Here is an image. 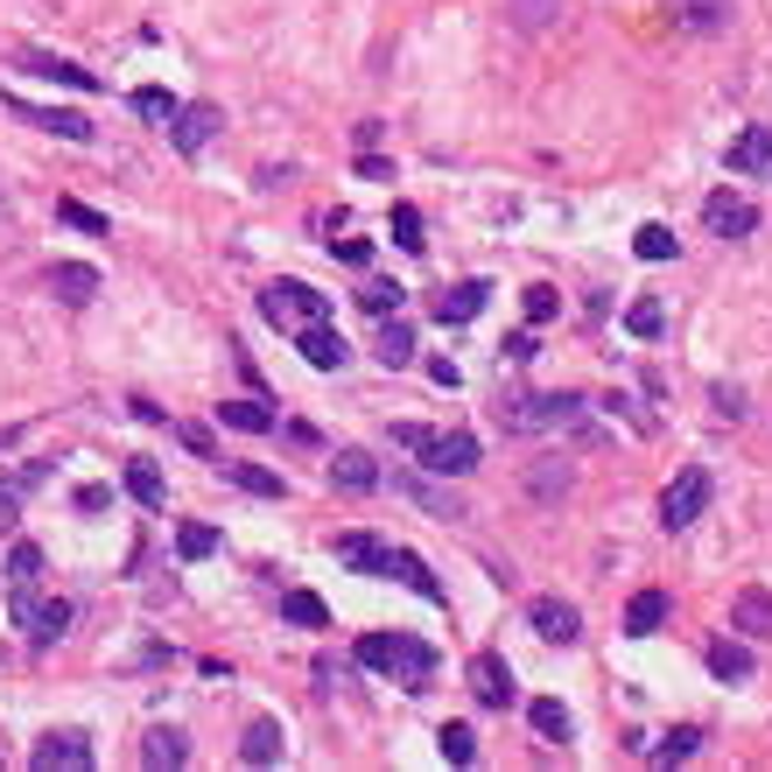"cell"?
Returning <instances> with one entry per match:
<instances>
[{
    "instance_id": "cell-1",
    "label": "cell",
    "mask_w": 772,
    "mask_h": 772,
    "mask_svg": "<svg viewBox=\"0 0 772 772\" xmlns=\"http://www.w3.org/2000/svg\"><path fill=\"white\" fill-rule=\"evenodd\" d=\"M358 667L400 682L408 695H421V688L436 682V653L421 646V640H408V632H365V640H358Z\"/></svg>"
},
{
    "instance_id": "cell-2",
    "label": "cell",
    "mask_w": 772,
    "mask_h": 772,
    "mask_svg": "<svg viewBox=\"0 0 772 772\" xmlns=\"http://www.w3.org/2000/svg\"><path fill=\"white\" fill-rule=\"evenodd\" d=\"M583 394H506L498 400V429L506 436H540V429H583ZM590 436V429H583Z\"/></svg>"
},
{
    "instance_id": "cell-3",
    "label": "cell",
    "mask_w": 772,
    "mask_h": 772,
    "mask_svg": "<svg viewBox=\"0 0 772 772\" xmlns=\"http://www.w3.org/2000/svg\"><path fill=\"white\" fill-rule=\"evenodd\" d=\"M260 317L275 323V331H302V323H323L331 317V296L309 281H267L260 288Z\"/></svg>"
},
{
    "instance_id": "cell-4",
    "label": "cell",
    "mask_w": 772,
    "mask_h": 772,
    "mask_svg": "<svg viewBox=\"0 0 772 772\" xmlns=\"http://www.w3.org/2000/svg\"><path fill=\"white\" fill-rule=\"evenodd\" d=\"M8 618L29 632L35 646H50V640H64V632H71V604H64V597H35L29 583H14V597H8Z\"/></svg>"
},
{
    "instance_id": "cell-5",
    "label": "cell",
    "mask_w": 772,
    "mask_h": 772,
    "mask_svg": "<svg viewBox=\"0 0 772 772\" xmlns=\"http://www.w3.org/2000/svg\"><path fill=\"white\" fill-rule=\"evenodd\" d=\"M703 506H709V471H682V478L661 492V527L682 534V527H695V519H703Z\"/></svg>"
},
{
    "instance_id": "cell-6",
    "label": "cell",
    "mask_w": 772,
    "mask_h": 772,
    "mask_svg": "<svg viewBox=\"0 0 772 772\" xmlns=\"http://www.w3.org/2000/svg\"><path fill=\"white\" fill-rule=\"evenodd\" d=\"M29 765L35 772H92V738L85 730H50V738H35Z\"/></svg>"
},
{
    "instance_id": "cell-7",
    "label": "cell",
    "mask_w": 772,
    "mask_h": 772,
    "mask_svg": "<svg viewBox=\"0 0 772 772\" xmlns=\"http://www.w3.org/2000/svg\"><path fill=\"white\" fill-rule=\"evenodd\" d=\"M421 463H429L436 478H471L478 471V436L471 429H450V436H429V450H421Z\"/></svg>"
},
{
    "instance_id": "cell-8",
    "label": "cell",
    "mask_w": 772,
    "mask_h": 772,
    "mask_svg": "<svg viewBox=\"0 0 772 772\" xmlns=\"http://www.w3.org/2000/svg\"><path fill=\"white\" fill-rule=\"evenodd\" d=\"M527 625H534L548 646H576V640H583V611L562 604V597H534V604H527Z\"/></svg>"
},
{
    "instance_id": "cell-9",
    "label": "cell",
    "mask_w": 772,
    "mask_h": 772,
    "mask_svg": "<svg viewBox=\"0 0 772 772\" xmlns=\"http://www.w3.org/2000/svg\"><path fill=\"white\" fill-rule=\"evenodd\" d=\"M0 106H8L14 120L43 127V133H64V141H92V120H85V112H64V106H22L14 92H0Z\"/></svg>"
},
{
    "instance_id": "cell-10",
    "label": "cell",
    "mask_w": 772,
    "mask_h": 772,
    "mask_svg": "<svg viewBox=\"0 0 772 772\" xmlns=\"http://www.w3.org/2000/svg\"><path fill=\"white\" fill-rule=\"evenodd\" d=\"M471 695H478V703H485V709H506L513 703V667H506V653H471Z\"/></svg>"
},
{
    "instance_id": "cell-11",
    "label": "cell",
    "mask_w": 772,
    "mask_h": 772,
    "mask_svg": "<svg viewBox=\"0 0 772 772\" xmlns=\"http://www.w3.org/2000/svg\"><path fill=\"white\" fill-rule=\"evenodd\" d=\"M331 555H337L344 569H358V576H386V555H394V540H379V534L352 527V534H337V540H331Z\"/></svg>"
},
{
    "instance_id": "cell-12",
    "label": "cell",
    "mask_w": 772,
    "mask_h": 772,
    "mask_svg": "<svg viewBox=\"0 0 772 772\" xmlns=\"http://www.w3.org/2000/svg\"><path fill=\"white\" fill-rule=\"evenodd\" d=\"M218 106H176V120H169V141H176V154H204L211 141H218Z\"/></svg>"
},
{
    "instance_id": "cell-13",
    "label": "cell",
    "mask_w": 772,
    "mask_h": 772,
    "mask_svg": "<svg viewBox=\"0 0 772 772\" xmlns=\"http://www.w3.org/2000/svg\"><path fill=\"white\" fill-rule=\"evenodd\" d=\"M394 492H400V498H415V506L429 513V519H463V513H471L450 485H436V478H415V471H400V478H394Z\"/></svg>"
},
{
    "instance_id": "cell-14",
    "label": "cell",
    "mask_w": 772,
    "mask_h": 772,
    "mask_svg": "<svg viewBox=\"0 0 772 772\" xmlns=\"http://www.w3.org/2000/svg\"><path fill=\"white\" fill-rule=\"evenodd\" d=\"M674 22H682L688 35H723L730 14H738V0H667Z\"/></svg>"
},
{
    "instance_id": "cell-15",
    "label": "cell",
    "mask_w": 772,
    "mask_h": 772,
    "mask_svg": "<svg viewBox=\"0 0 772 772\" xmlns=\"http://www.w3.org/2000/svg\"><path fill=\"white\" fill-rule=\"evenodd\" d=\"M703 225L717 232V239H744V232L759 225V211H751L744 197H730V190H717V197L703 204Z\"/></svg>"
},
{
    "instance_id": "cell-16",
    "label": "cell",
    "mask_w": 772,
    "mask_h": 772,
    "mask_svg": "<svg viewBox=\"0 0 772 772\" xmlns=\"http://www.w3.org/2000/svg\"><path fill=\"white\" fill-rule=\"evenodd\" d=\"M730 176H772V127H744L730 141Z\"/></svg>"
},
{
    "instance_id": "cell-17",
    "label": "cell",
    "mask_w": 772,
    "mask_h": 772,
    "mask_svg": "<svg viewBox=\"0 0 772 772\" xmlns=\"http://www.w3.org/2000/svg\"><path fill=\"white\" fill-rule=\"evenodd\" d=\"M296 352L317 365V373H337V365H344V337L331 331V317H323V323H302V331H296Z\"/></svg>"
},
{
    "instance_id": "cell-18",
    "label": "cell",
    "mask_w": 772,
    "mask_h": 772,
    "mask_svg": "<svg viewBox=\"0 0 772 772\" xmlns=\"http://www.w3.org/2000/svg\"><path fill=\"white\" fill-rule=\"evenodd\" d=\"M50 288H56V302H71V309H85L92 296H99V275H92L85 260H56L50 267Z\"/></svg>"
},
{
    "instance_id": "cell-19",
    "label": "cell",
    "mask_w": 772,
    "mask_h": 772,
    "mask_svg": "<svg viewBox=\"0 0 772 772\" xmlns=\"http://www.w3.org/2000/svg\"><path fill=\"white\" fill-rule=\"evenodd\" d=\"M386 576H400V583H408V590H421L429 604H450V590L436 583V569L421 562V555H408V548H394V555H386Z\"/></svg>"
},
{
    "instance_id": "cell-20",
    "label": "cell",
    "mask_w": 772,
    "mask_h": 772,
    "mask_svg": "<svg viewBox=\"0 0 772 772\" xmlns=\"http://www.w3.org/2000/svg\"><path fill=\"white\" fill-rule=\"evenodd\" d=\"M331 485L358 498V492H373V485H379V463L365 457V450H337V457H331Z\"/></svg>"
},
{
    "instance_id": "cell-21",
    "label": "cell",
    "mask_w": 772,
    "mask_h": 772,
    "mask_svg": "<svg viewBox=\"0 0 772 772\" xmlns=\"http://www.w3.org/2000/svg\"><path fill=\"white\" fill-rule=\"evenodd\" d=\"M730 625L751 632V640H765L772 632V590H738L730 597Z\"/></svg>"
},
{
    "instance_id": "cell-22",
    "label": "cell",
    "mask_w": 772,
    "mask_h": 772,
    "mask_svg": "<svg viewBox=\"0 0 772 772\" xmlns=\"http://www.w3.org/2000/svg\"><path fill=\"white\" fill-rule=\"evenodd\" d=\"M485 302H492L485 281H463V288H442V296H436V317H442V323H471Z\"/></svg>"
},
{
    "instance_id": "cell-23",
    "label": "cell",
    "mask_w": 772,
    "mask_h": 772,
    "mask_svg": "<svg viewBox=\"0 0 772 772\" xmlns=\"http://www.w3.org/2000/svg\"><path fill=\"white\" fill-rule=\"evenodd\" d=\"M569 485H576V471H569L562 457H540V463H527V492L540 498V506H555V498H562Z\"/></svg>"
},
{
    "instance_id": "cell-24",
    "label": "cell",
    "mask_w": 772,
    "mask_h": 772,
    "mask_svg": "<svg viewBox=\"0 0 772 772\" xmlns=\"http://www.w3.org/2000/svg\"><path fill=\"white\" fill-rule=\"evenodd\" d=\"M239 759L246 765H275L281 759V723L275 717H254V723H246V738H239Z\"/></svg>"
},
{
    "instance_id": "cell-25",
    "label": "cell",
    "mask_w": 772,
    "mask_h": 772,
    "mask_svg": "<svg viewBox=\"0 0 772 772\" xmlns=\"http://www.w3.org/2000/svg\"><path fill=\"white\" fill-rule=\"evenodd\" d=\"M22 71L56 77V85H71V92H99V77H92L85 64H71V56H22Z\"/></svg>"
},
{
    "instance_id": "cell-26",
    "label": "cell",
    "mask_w": 772,
    "mask_h": 772,
    "mask_svg": "<svg viewBox=\"0 0 772 772\" xmlns=\"http://www.w3.org/2000/svg\"><path fill=\"white\" fill-rule=\"evenodd\" d=\"M527 723H534V738H548V744H569V709L562 703H555V695H534V703H527Z\"/></svg>"
},
{
    "instance_id": "cell-27",
    "label": "cell",
    "mask_w": 772,
    "mask_h": 772,
    "mask_svg": "<svg viewBox=\"0 0 772 772\" xmlns=\"http://www.w3.org/2000/svg\"><path fill=\"white\" fill-rule=\"evenodd\" d=\"M661 625H667V590H640L625 604V632H632V640H646V632H661Z\"/></svg>"
},
{
    "instance_id": "cell-28",
    "label": "cell",
    "mask_w": 772,
    "mask_h": 772,
    "mask_svg": "<svg viewBox=\"0 0 772 772\" xmlns=\"http://www.w3.org/2000/svg\"><path fill=\"white\" fill-rule=\"evenodd\" d=\"M127 492L141 498L148 513H162V506H169V485H162V471H154L148 457H133V463H127Z\"/></svg>"
},
{
    "instance_id": "cell-29",
    "label": "cell",
    "mask_w": 772,
    "mask_h": 772,
    "mask_svg": "<svg viewBox=\"0 0 772 772\" xmlns=\"http://www.w3.org/2000/svg\"><path fill=\"white\" fill-rule=\"evenodd\" d=\"M751 646H738V640H717L709 646V674H717V682H751Z\"/></svg>"
},
{
    "instance_id": "cell-30",
    "label": "cell",
    "mask_w": 772,
    "mask_h": 772,
    "mask_svg": "<svg viewBox=\"0 0 772 772\" xmlns=\"http://www.w3.org/2000/svg\"><path fill=\"white\" fill-rule=\"evenodd\" d=\"M281 618H288V625H309V632H323V625H331V604H323L317 590H288V597H281Z\"/></svg>"
},
{
    "instance_id": "cell-31",
    "label": "cell",
    "mask_w": 772,
    "mask_h": 772,
    "mask_svg": "<svg viewBox=\"0 0 772 772\" xmlns=\"http://www.w3.org/2000/svg\"><path fill=\"white\" fill-rule=\"evenodd\" d=\"M218 421L225 429H246V436H267L275 429V408H260V400H218Z\"/></svg>"
},
{
    "instance_id": "cell-32",
    "label": "cell",
    "mask_w": 772,
    "mask_h": 772,
    "mask_svg": "<svg viewBox=\"0 0 772 772\" xmlns=\"http://www.w3.org/2000/svg\"><path fill=\"white\" fill-rule=\"evenodd\" d=\"M141 759H148V765H190V738H183V730H148V738H141Z\"/></svg>"
},
{
    "instance_id": "cell-33",
    "label": "cell",
    "mask_w": 772,
    "mask_h": 772,
    "mask_svg": "<svg viewBox=\"0 0 772 772\" xmlns=\"http://www.w3.org/2000/svg\"><path fill=\"white\" fill-rule=\"evenodd\" d=\"M56 225L92 232V239H106V232H112V218H106V211H92V204H77V197H56Z\"/></svg>"
},
{
    "instance_id": "cell-34",
    "label": "cell",
    "mask_w": 772,
    "mask_h": 772,
    "mask_svg": "<svg viewBox=\"0 0 772 772\" xmlns=\"http://www.w3.org/2000/svg\"><path fill=\"white\" fill-rule=\"evenodd\" d=\"M225 478L239 492H254V498H281V478L267 471V463H225Z\"/></svg>"
},
{
    "instance_id": "cell-35",
    "label": "cell",
    "mask_w": 772,
    "mask_h": 772,
    "mask_svg": "<svg viewBox=\"0 0 772 772\" xmlns=\"http://www.w3.org/2000/svg\"><path fill=\"white\" fill-rule=\"evenodd\" d=\"M379 365H386V373L415 365V331H408V323H386V331H379Z\"/></svg>"
},
{
    "instance_id": "cell-36",
    "label": "cell",
    "mask_w": 772,
    "mask_h": 772,
    "mask_svg": "<svg viewBox=\"0 0 772 772\" xmlns=\"http://www.w3.org/2000/svg\"><path fill=\"white\" fill-rule=\"evenodd\" d=\"M625 331H632V337H661V331H667V302H661V296H640V302L625 309Z\"/></svg>"
},
{
    "instance_id": "cell-37",
    "label": "cell",
    "mask_w": 772,
    "mask_h": 772,
    "mask_svg": "<svg viewBox=\"0 0 772 772\" xmlns=\"http://www.w3.org/2000/svg\"><path fill=\"white\" fill-rule=\"evenodd\" d=\"M436 751H442L450 765H471V759H478V738H471V723H442V730H436Z\"/></svg>"
},
{
    "instance_id": "cell-38",
    "label": "cell",
    "mask_w": 772,
    "mask_h": 772,
    "mask_svg": "<svg viewBox=\"0 0 772 772\" xmlns=\"http://www.w3.org/2000/svg\"><path fill=\"white\" fill-rule=\"evenodd\" d=\"M386 232H394V246H400V254H421V246H429V239H421V211H415V204H394Z\"/></svg>"
},
{
    "instance_id": "cell-39",
    "label": "cell",
    "mask_w": 772,
    "mask_h": 772,
    "mask_svg": "<svg viewBox=\"0 0 772 772\" xmlns=\"http://www.w3.org/2000/svg\"><path fill=\"white\" fill-rule=\"evenodd\" d=\"M562 14V0H513V29H527V35H540Z\"/></svg>"
},
{
    "instance_id": "cell-40",
    "label": "cell",
    "mask_w": 772,
    "mask_h": 772,
    "mask_svg": "<svg viewBox=\"0 0 772 772\" xmlns=\"http://www.w3.org/2000/svg\"><path fill=\"white\" fill-rule=\"evenodd\" d=\"M133 112L154 120V127H169V120H176V99H169L162 85H141V92H133Z\"/></svg>"
},
{
    "instance_id": "cell-41",
    "label": "cell",
    "mask_w": 772,
    "mask_h": 772,
    "mask_svg": "<svg viewBox=\"0 0 772 772\" xmlns=\"http://www.w3.org/2000/svg\"><path fill=\"white\" fill-rule=\"evenodd\" d=\"M35 576H43V548H35V540H14L8 548V583H35Z\"/></svg>"
},
{
    "instance_id": "cell-42",
    "label": "cell",
    "mask_w": 772,
    "mask_h": 772,
    "mask_svg": "<svg viewBox=\"0 0 772 772\" xmlns=\"http://www.w3.org/2000/svg\"><path fill=\"white\" fill-rule=\"evenodd\" d=\"M695 744H703V730H667L661 744H646L661 765H682V759H695Z\"/></svg>"
},
{
    "instance_id": "cell-43",
    "label": "cell",
    "mask_w": 772,
    "mask_h": 772,
    "mask_svg": "<svg viewBox=\"0 0 772 772\" xmlns=\"http://www.w3.org/2000/svg\"><path fill=\"white\" fill-rule=\"evenodd\" d=\"M632 254H640V260H674V232H667V225H640Z\"/></svg>"
},
{
    "instance_id": "cell-44",
    "label": "cell",
    "mask_w": 772,
    "mask_h": 772,
    "mask_svg": "<svg viewBox=\"0 0 772 772\" xmlns=\"http://www.w3.org/2000/svg\"><path fill=\"white\" fill-rule=\"evenodd\" d=\"M176 555H183V562H204V555H218V527H183V534H176Z\"/></svg>"
},
{
    "instance_id": "cell-45",
    "label": "cell",
    "mask_w": 772,
    "mask_h": 772,
    "mask_svg": "<svg viewBox=\"0 0 772 772\" xmlns=\"http://www.w3.org/2000/svg\"><path fill=\"white\" fill-rule=\"evenodd\" d=\"M358 302L373 309V317H386V309H400V288H394V281H365V288H358Z\"/></svg>"
},
{
    "instance_id": "cell-46",
    "label": "cell",
    "mask_w": 772,
    "mask_h": 772,
    "mask_svg": "<svg viewBox=\"0 0 772 772\" xmlns=\"http://www.w3.org/2000/svg\"><path fill=\"white\" fill-rule=\"evenodd\" d=\"M176 442H183L190 457H211V450H218V442H211V429H204V421H176Z\"/></svg>"
},
{
    "instance_id": "cell-47",
    "label": "cell",
    "mask_w": 772,
    "mask_h": 772,
    "mask_svg": "<svg viewBox=\"0 0 772 772\" xmlns=\"http://www.w3.org/2000/svg\"><path fill=\"white\" fill-rule=\"evenodd\" d=\"M22 519V478H0V527Z\"/></svg>"
},
{
    "instance_id": "cell-48",
    "label": "cell",
    "mask_w": 772,
    "mask_h": 772,
    "mask_svg": "<svg viewBox=\"0 0 772 772\" xmlns=\"http://www.w3.org/2000/svg\"><path fill=\"white\" fill-rule=\"evenodd\" d=\"M555 309H562V296H555V288H527V323H548Z\"/></svg>"
},
{
    "instance_id": "cell-49",
    "label": "cell",
    "mask_w": 772,
    "mask_h": 772,
    "mask_svg": "<svg viewBox=\"0 0 772 772\" xmlns=\"http://www.w3.org/2000/svg\"><path fill=\"white\" fill-rule=\"evenodd\" d=\"M429 421H394V442H400V450H429Z\"/></svg>"
},
{
    "instance_id": "cell-50",
    "label": "cell",
    "mask_w": 772,
    "mask_h": 772,
    "mask_svg": "<svg viewBox=\"0 0 772 772\" xmlns=\"http://www.w3.org/2000/svg\"><path fill=\"white\" fill-rule=\"evenodd\" d=\"M358 176H365V183H386V176H394V162H386V154H373V148H358Z\"/></svg>"
},
{
    "instance_id": "cell-51",
    "label": "cell",
    "mask_w": 772,
    "mask_h": 772,
    "mask_svg": "<svg viewBox=\"0 0 772 772\" xmlns=\"http://www.w3.org/2000/svg\"><path fill=\"white\" fill-rule=\"evenodd\" d=\"M331 254H337L344 267H365V260H373V246H365V239H331Z\"/></svg>"
},
{
    "instance_id": "cell-52",
    "label": "cell",
    "mask_w": 772,
    "mask_h": 772,
    "mask_svg": "<svg viewBox=\"0 0 772 772\" xmlns=\"http://www.w3.org/2000/svg\"><path fill=\"white\" fill-rule=\"evenodd\" d=\"M604 408H611V415H625V421H632V429H653V421H646L640 408H632V400H625V394H604Z\"/></svg>"
},
{
    "instance_id": "cell-53",
    "label": "cell",
    "mask_w": 772,
    "mask_h": 772,
    "mask_svg": "<svg viewBox=\"0 0 772 772\" xmlns=\"http://www.w3.org/2000/svg\"><path fill=\"white\" fill-rule=\"evenodd\" d=\"M717 415H723V421L744 415V394H738V386H717Z\"/></svg>"
},
{
    "instance_id": "cell-54",
    "label": "cell",
    "mask_w": 772,
    "mask_h": 772,
    "mask_svg": "<svg viewBox=\"0 0 772 772\" xmlns=\"http://www.w3.org/2000/svg\"><path fill=\"white\" fill-rule=\"evenodd\" d=\"M106 498H112L106 485H77V513H106Z\"/></svg>"
},
{
    "instance_id": "cell-55",
    "label": "cell",
    "mask_w": 772,
    "mask_h": 772,
    "mask_svg": "<svg viewBox=\"0 0 772 772\" xmlns=\"http://www.w3.org/2000/svg\"><path fill=\"white\" fill-rule=\"evenodd\" d=\"M534 352H540L534 331H513V337H506V358H534Z\"/></svg>"
},
{
    "instance_id": "cell-56",
    "label": "cell",
    "mask_w": 772,
    "mask_h": 772,
    "mask_svg": "<svg viewBox=\"0 0 772 772\" xmlns=\"http://www.w3.org/2000/svg\"><path fill=\"white\" fill-rule=\"evenodd\" d=\"M429 379H436V386H457L463 373H457V358H429Z\"/></svg>"
},
{
    "instance_id": "cell-57",
    "label": "cell",
    "mask_w": 772,
    "mask_h": 772,
    "mask_svg": "<svg viewBox=\"0 0 772 772\" xmlns=\"http://www.w3.org/2000/svg\"><path fill=\"white\" fill-rule=\"evenodd\" d=\"M0 218H8V197H0Z\"/></svg>"
}]
</instances>
